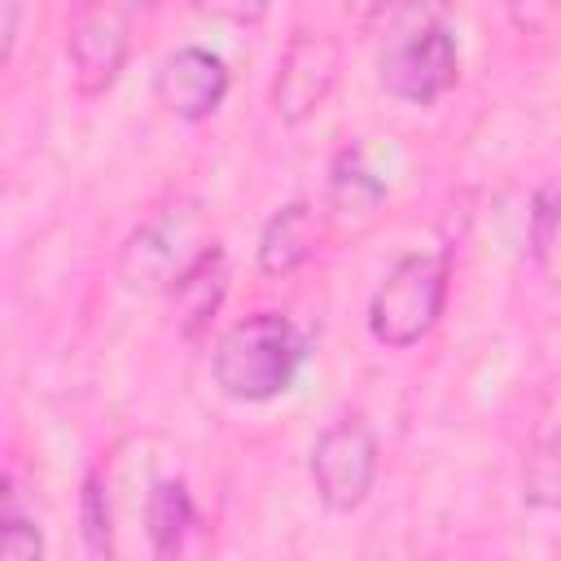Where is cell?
Returning <instances> with one entry per match:
<instances>
[{"label":"cell","instance_id":"52a82bcc","mask_svg":"<svg viewBox=\"0 0 561 561\" xmlns=\"http://www.w3.org/2000/svg\"><path fill=\"white\" fill-rule=\"evenodd\" d=\"M153 96L184 123L210 118L228 96V66L210 48H175L153 70Z\"/></svg>","mask_w":561,"mask_h":561},{"label":"cell","instance_id":"4fadbf2b","mask_svg":"<svg viewBox=\"0 0 561 561\" xmlns=\"http://www.w3.org/2000/svg\"><path fill=\"white\" fill-rule=\"evenodd\" d=\"M530 254L539 263V272L561 285V175L548 180L535 193V210H530Z\"/></svg>","mask_w":561,"mask_h":561},{"label":"cell","instance_id":"7c38bea8","mask_svg":"<svg viewBox=\"0 0 561 561\" xmlns=\"http://www.w3.org/2000/svg\"><path fill=\"white\" fill-rule=\"evenodd\" d=\"M145 526H149V543L158 557H171L180 543H184V530L193 526V500H188V486L167 478L149 491V504H145Z\"/></svg>","mask_w":561,"mask_h":561},{"label":"cell","instance_id":"3957f363","mask_svg":"<svg viewBox=\"0 0 561 561\" xmlns=\"http://www.w3.org/2000/svg\"><path fill=\"white\" fill-rule=\"evenodd\" d=\"M447 280H451L447 254H403L381 276L368 302V333L390 351L416 346L421 337L434 333L447 307Z\"/></svg>","mask_w":561,"mask_h":561},{"label":"cell","instance_id":"277c9868","mask_svg":"<svg viewBox=\"0 0 561 561\" xmlns=\"http://www.w3.org/2000/svg\"><path fill=\"white\" fill-rule=\"evenodd\" d=\"M377 478V438L364 416L333 421L311 447V482L329 513H355Z\"/></svg>","mask_w":561,"mask_h":561},{"label":"cell","instance_id":"6da1fadb","mask_svg":"<svg viewBox=\"0 0 561 561\" xmlns=\"http://www.w3.org/2000/svg\"><path fill=\"white\" fill-rule=\"evenodd\" d=\"M302 355V333L280 311H254L215 342L210 373L228 399L267 403L294 386Z\"/></svg>","mask_w":561,"mask_h":561},{"label":"cell","instance_id":"8992f818","mask_svg":"<svg viewBox=\"0 0 561 561\" xmlns=\"http://www.w3.org/2000/svg\"><path fill=\"white\" fill-rule=\"evenodd\" d=\"M127 26H131V13H123L118 4L79 0V9L70 18L66 53H70L75 88L83 96H101L105 88H114L123 61H127Z\"/></svg>","mask_w":561,"mask_h":561},{"label":"cell","instance_id":"ac0fdd59","mask_svg":"<svg viewBox=\"0 0 561 561\" xmlns=\"http://www.w3.org/2000/svg\"><path fill=\"white\" fill-rule=\"evenodd\" d=\"M219 9H228L232 18H259L267 9V0H219Z\"/></svg>","mask_w":561,"mask_h":561},{"label":"cell","instance_id":"2e32d148","mask_svg":"<svg viewBox=\"0 0 561 561\" xmlns=\"http://www.w3.org/2000/svg\"><path fill=\"white\" fill-rule=\"evenodd\" d=\"M39 552H44V539H39L35 522L18 513V504H13V486H9L4 517H0V557H4V561H35Z\"/></svg>","mask_w":561,"mask_h":561},{"label":"cell","instance_id":"d6986e66","mask_svg":"<svg viewBox=\"0 0 561 561\" xmlns=\"http://www.w3.org/2000/svg\"><path fill=\"white\" fill-rule=\"evenodd\" d=\"M386 4H390V0H346V13L359 18V22H368V18H377Z\"/></svg>","mask_w":561,"mask_h":561},{"label":"cell","instance_id":"5bb4252c","mask_svg":"<svg viewBox=\"0 0 561 561\" xmlns=\"http://www.w3.org/2000/svg\"><path fill=\"white\" fill-rule=\"evenodd\" d=\"M526 500L539 508H561V430L526 465Z\"/></svg>","mask_w":561,"mask_h":561},{"label":"cell","instance_id":"9c48e42d","mask_svg":"<svg viewBox=\"0 0 561 561\" xmlns=\"http://www.w3.org/2000/svg\"><path fill=\"white\" fill-rule=\"evenodd\" d=\"M188 237V210H167V215H158L153 224H145L136 237H131V245H127V254H123V276L131 280V285H140V280H175L180 272H184V263L197 254H184L180 250V241Z\"/></svg>","mask_w":561,"mask_h":561},{"label":"cell","instance_id":"ffe728a7","mask_svg":"<svg viewBox=\"0 0 561 561\" xmlns=\"http://www.w3.org/2000/svg\"><path fill=\"white\" fill-rule=\"evenodd\" d=\"M110 4H118L123 13H131V18H136V13H145V9H153L158 0H110Z\"/></svg>","mask_w":561,"mask_h":561},{"label":"cell","instance_id":"7a4b0ae2","mask_svg":"<svg viewBox=\"0 0 561 561\" xmlns=\"http://www.w3.org/2000/svg\"><path fill=\"white\" fill-rule=\"evenodd\" d=\"M456 70L460 61L451 31L425 9L399 13L377 53V83L408 105H434L456 83Z\"/></svg>","mask_w":561,"mask_h":561},{"label":"cell","instance_id":"ba28073f","mask_svg":"<svg viewBox=\"0 0 561 561\" xmlns=\"http://www.w3.org/2000/svg\"><path fill=\"white\" fill-rule=\"evenodd\" d=\"M167 289H171V307H175L180 333L184 337H197L215 320V311L224 302V289H228V254L215 241H206Z\"/></svg>","mask_w":561,"mask_h":561},{"label":"cell","instance_id":"e0dca14e","mask_svg":"<svg viewBox=\"0 0 561 561\" xmlns=\"http://www.w3.org/2000/svg\"><path fill=\"white\" fill-rule=\"evenodd\" d=\"M18 44V0H4V57H13Z\"/></svg>","mask_w":561,"mask_h":561},{"label":"cell","instance_id":"30bf717a","mask_svg":"<svg viewBox=\"0 0 561 561\" xmlns=\"http://www.w3.org/2000/svg\"><path fill=\"white\" fill-rule=\"evenodd\" d=\"M316 241H320L316 210L307 202H285L259 232V267L267 276H289L316 254Z\"/></svg>","mask_w":561,"mask_h":561},{"label":"cell","instance_id":"9a60e30c","mask_svg":"<svg viewBox=\"0 0 561 561\" xmlns=\"http://www.w3.org/2000/svg\"><path fill=\"white\" fill-rule=\"evenodd\" d=\"M79 522H83V543L92 557H110V504H105V486H101V473H88L83 478V491H79Z\"/></svg>","mask_w":561,"mask_h":561},{"label":"cell","instance_id":"8fae6325","mask_svg":"<svg viewBox=\"0 0 561 561\" xmlns=\"http://www.w3.org/2000/svg\"><path fill=\"white\" fill-rule=\"evenodd\" d=\"M386 184L368 171L359 149H342L329 167V215L342 224H364L381 210Z\"/></svg>","mask_w":561,"mask_h":561},{"label":"cell","instance_id":"5b68a950","mask_svg":"<svg viewBox=\"0 0 561 561\" xmlns=\"http://www.w3.org/2000/svg\"><path fill=\"white\" fill-rule=\"evenodd\" d=\"M342 70V44L324 31H294L272 79V110L280 123H307L333 92Z\"/></svg>","mask_w":561,"mask_h":561}]
</instances>
